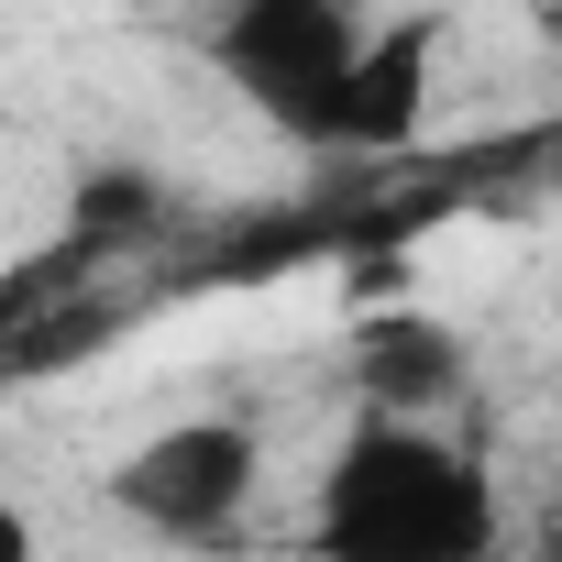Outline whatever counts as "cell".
<instances>
[{"label":"cell","mask_w":562,"mask_h":562,"mask_svg":"<svg viewBox=\"0 0 562 562\" xmlns=\"http://www.w3.org/2000/svg\"><path fill=\"white\" fill-rule=\"evenodd\" d=\"M111 496L155 540H232V518L254 507V430L243 419H177L111 474Z\"/></svg>","instance_id":"3957f363"},{"label":"cell","mask_w":562,"mask_h":562,"mask_svg":"<svg viewBox=\"0 0 562 562\" xmlns=\"http://www.w3.org/2000/svg\"><path fill=\"white\" fill-rule=\"evenodd\" d=\"M353 386H364V408L430 419L463 397V331L430 310H364L353 321Z\"/></svg>","instance_id":"5b68a950"},{"label":"cell","mask_w":562,"mask_h":562,"mask_svg":"<svg viewBox=\"0 0 562 562\" xmlns=\"http://www.w3.org/2000/svg\"><path fill=\"white\" fill-rule=\"evenodd\" d=\"M430 67H441V23H386V34H353V67L331 89V133L321 144H408L419 111H430Z\"/></svg>","instance_id":"277c9868"},{"label":"cell","mask_w":562,"mask_h":562,"mask_svg":"<svg viewBox=\"0 0 562 562\" xmlns=\"http://www.w3.org/2000/svg\"><path fill=\"white\" fill-rule=\"evenodd\" d=\"M353 0H232L221 12V34H210V56H221V78L276 122V133H299V144H321L331 133V89H342V67H353Z\"/></svg>","instance_id":"7a4b0ae2"},{"label":"cell","mask_w":562,"mask_h":562,"mask_svg":"<svg viewBox=\"0 0 562 562\" xmlns=\"http://www.w3.org/2000/svg\"><path fill=\"white\" fill-rule=\"evenodd\" d=\"M310 540L342 562H474L496 540V485L463 441H441L430 419L364 408L321 474Z\"/></svg>","instance_id":"6da1fadb"},{"label":"cell","mask_w":562,"mask_h":562,"mask_svg":"<svg viewBox=\"0 0 562 562\" xmlns=\"http://www.w3.org/2000/svg\"><path fill=\"white\" fill-rule=\"evenodd\" d=\"M0 562H34V518L23 507H0Z\"/></svg>","instance_id":"8992f818"}]
</instances>
